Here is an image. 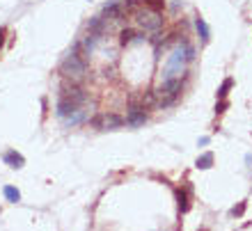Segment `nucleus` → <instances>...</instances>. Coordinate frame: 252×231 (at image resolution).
<instances>
[{"instance_id": "nucleus-1", "label": "nucleus", "mask_w": 252, "mask_h": 231, "mask_svg": "<svg viewBox=\"0 0 252 231\" xmlns=\"http://www.w3.org/2000/svg\"><path fill=\"white\" fill-rule=\"evenodd\" d=\"M62 76L66 80H73V83H80L85 78L87 73V62H85V51L80 44H73L71 51L66 53V58L62 59V66H60Z\"/></svg>"}, {"instance_id": "nucleus-2", "label": "nucleus", "mask_w": 252, "mask_h": 231, "mask_svg": "<svg viewBox=\"0 0 252 231\" xmlns=\"http://www.w3.org/2000/svg\"><path fill=\"white\" fill-rule=\"evenodd\" d=\"M195 58V51L188 41L179 44V46L174 48L170 58L165 62V71H163V80H172V78H181V73L186 71V64L190 59Z\"/></svg>"}, {"instance_id": "nucleus-3", "label": "nucleus", "mask_w": 252, "mask_h": 231, "mask_svg": "<svg viewBox=\"0 0 252 231\" xmlns=\"http://www.w3.org/2000/svg\"><path fill=\"white\" fill-rule=\"evenodd\" d=\"M179 92H181V78L163 80V87L154 92V103H156L158 108L172 106L174 101L179 99Z\"/></svg>"}, {"instance_id": "nucleus-4", "label": "nucleus", "mask_w": 252, "mask_h": 231, "mask_svg": "<svg viewBox=\"0 0 252 231\" xmlns=\"http://www.w3.org/2000/svg\"><path fill=\"white\" fill-rule=\"evenodd\" d=\"M135 21H138L140 28H145L147 32H156L163 28V16H160L156 9H145V12L135 14Z\"/></svg>"}, {"instance_id": "nucleus-5", "label": "nucleus", "mask_w": 252, "mask_h": 231, "mask_svg": "<svg viewBox=\"0 0 252 231\" xmlns=\"http://www.w3.org/2000/svg\"><path fill=\"white\" fill-rule=\"evenodd\" d=\"M60 99H66L69 103H73V106L78 108L80 103H85V99H87V94H85V89L80 85H76L71 80V85L69 83H64L62 85V89H60Z\"/></svg>"}, {"instance_id": "nucleus-6", "label": "nucleus", "mask_w": 252, "mask_h": 231, "mask_svg": "<svg viewBox=\"0 0 252 231\" xmlns=\"http://www.w3.org/2000/svg\"><path fill=\"white\" fill-rule=\"evenodd\" d=\"M94 124H96V128H101V131H115V128H122V126H124V119L117 117V115H101Z\"/></svg>"}, {"instance_id": "nucleus-7", "label": "nucleus", "mask_w": 252, "mask_h": 231, "mask_svg": "<svg viewBox=\"0 0 252 231\" xmlns=\"http://www.w3.org/2000/svg\"><path fill=\"white\" fill-rule=\"evenodd\" d=\"M147 121V115H145V108H138L133 106L131 110H128V117H126V124L133 126V128H138V126H142Z\"/></svg>"}, {"instance_id": "nucleus-8", "label": "nucleus", "mask_w": 252, "mask_h": 231, "mask_svg": "<svg viewBox=\"0 0 252 231\" xmlns=\"http://www.w3.org/2000/svg\"><path fill=\"white\" fill-rule=\"evenodd\" d=\"M2 160H5L9 167H14V170H21V167L26 165V158H23L21 153H16V151H5Z\"/></svg>"}, {"instance_id": "nucleus-9", "label": "nucleus", "mask_w": 252, "mask_h": 231, "mask_svg": "<svg viewBox=\"0 0 252 231\" xmlns=\"http://www.w3.org/2000/svg\"><path fill=\"white\" fill-rule=\"evenodd\" d=\"M195 28H197L199 39L204 41V44H206L209 39H211V32H209V26H206V21H204V19H197V21H195Z\"/></svg>"}, {"instance_id": "nucleus-10", "label": "nucleus", "mask_w": 252, "mask_h": 231, "mask_svg": "<svg viewBox=\"0 0 252 231\" xmlns=\"http://www.w3.org/2000/svg\"><path fill=\"white\" fill-rule=\"evenodd\" d=\"M177 204H179V213H188V208H190L188 190H177Z\"/></svg>"}, {"instance_id": "nucleus-11", "label": "nucleus", "mask_w": 252, "mask_h": 231, "mask_svg": "<svg viewBox=\"0 0 252 231\" xmlns=\"http://www.w3.org/2000/svg\"><path fill=\"white\" fill-rule=\"evenodd\" d=\"M83 119H85V110H78V108H76V110H73L69 117H64V121L69 126H76V124H80Z\"/></svg>"}, {"instance_id": "nucleus-12", "label": "nucleus", "mask_w": 252, "mask_h": 231, "mask_svg": "<svg viewBox=\"0 0 252 231\" xmlns=\"http://www.w3.org/2000/svg\"><path fill=\"white\" fill-rule=\"evenodd\" d=\"M195 165H197L199 170H209V167L213 165V153H204V156H199Z\"/></svg>"}, {"instance_id": "nucleus-13", "label": "nucleus", "mask_w": 252, "mask_h": 231, "mask_svg": "<svg viewBox=\"0 0 252 231\" xmlns=\"http://www.w3.org/2000/svg\"><path fill=\"white\" fill-rule=\"evenodd\" d=\"M87 30H90V32L101 34V30H103V19H101V16H94V19L90 21V26H87Z\"/></svg>"}, {"instance_id": "nucleus-14", "label": "nucleus", "mask_w": 252, "mask_h": 231, "mask_svg": "<svg viewBox=\"0 0 252 231\" xmlns=\"http://www.w3.org/2000/svg\"><path fill=\"white\" fill-rule=\"evenodd\" d=\"M5 197L9 199V202H14V204H16V202L21 199V192L16 190V188H12V185H5Z\"/></svg>"}, {"instance_id": "nucleus-15", "label": "nucleus", "mask_w": 252, "mask_h": 231, "mask_svg": "<svg viewBox=\"0 0 252 231\" xmlns=\"http://www.w3.org/2000/svg\"><path fill=\"white\" fill-rule=\"evenodd\" d=\"M131 41H138V34L133 32V30H124L122 32V44H131Z\"/></svg>"}, {"instance_id": "nucleus-16", "label": "nucleus", "mask_w": 252, "mask_h": 231, "mask_svg": "<svg viewBox=\"0 0 252 231\" xmlns=\"http://www.w3.org/2000/svg\"><path fill=\"white\" fill-rule=\"evenodd\" d=\"M232 83H234L232 78H227L225 83L220 85V89H218V96H220V99H225V96H227V92H229V87H232Z\"/></svg>"}, {"instance_id": "nucleus-17", "label": "nucleus", "mask_w": 252, "mask_h": 231, "mask_svg": "<svg viewBox=\"0 0 252 231\" xmlns=\"http://www.w3.org/2000/svg\"><path fill=\"white\" fill-rule=\"evenodd\" d=\"M145 2V7H149V9H160V7L165 5V0H142Z\"/></svg>"}, {"instance_id": "nucleus-18", "label": "nucleus", "mask_w": 252, "mask_h": 231, "mask_svg": "<svg viewBox=\"0 0 252 231\" xmlns=\"http://www.w3.org/2000/svg\"><path fill=\"white\" fill-rule=\"evenodd\" d=\"M243 211H246V204H239L236 208H232V215H241Z\"/></svg>"}, {"instance_id": "nucleus-19", "label": "nucleus", "mask_w": 252, "mask_h": 231, "mask_svg": "<svg viewBox=\"0 0 252 231\" xmlns=\"http://www.w3.org/2000/svg\"><path fill=\"white\" fill-rule=\"evenodd\" d=\"M2 44H5V30L0 28V48H2Z\"/></svg>"}, {"instance_id": "nucleus-20", "label": "nucleus", "mask_w": 252, "mask_h": 231, "mask_svg": "<svg viewBox=\"0 0 252 231\" xmlns=\"http://www.w3.org/2000/svg\"><path fill=\"white\" fill-rule=\"evenodd\" d=\"M225 108H227V103H225V101H222V103H220V106L216 108V110H218V113H225Z\"/></svg>"}]
</instances>
